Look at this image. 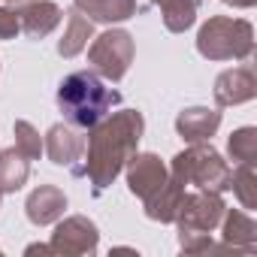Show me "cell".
<instances>
[{"mask_svg": "<svg viewBox=\"0 0 257 257\" xmlns=\"http://www.w3.org/2000/svg\"><path fill=\"white\" fill-rule=\"evenodd\" d=\"M140 137H143V115L134 109L115 112L100 127L94 124V134L88 140V176L97 191H103L118 176V170L134 158Z\"/></svg>", "mask_w": 257, "mask_h": 257, "instance_id": "cell-1", "label": "cell"}, {"mask_svg": "<svg viewBox=\"0 0 257 257\" xmlns=\"http://www.w3.org/2000/svg\"><path fill=\"white\" fill-rule=\"evenodd\" d=\"M118 91L106 88L94 73L82 70V73H73L61 82L58 88V106L61 112L76 124V127H94L100 124V118L118 103Z\"/></svg>", "mask_w": 257, "mask_h": 257, "instance_id": "cell-2", "label": "cell"}, {"mask_svg": "<svg viewBox=\"0 0 257 257\" xmlns=\"http://www.w3.org/2000/svg\"><path fill=\"white\" fill-rule=\"evenodd\" d=\"M197 49L203 58L212 61H227V58H248L254 49V31L242 19H209L200 28Z\"/></svg>", "mask_w": 257, "mask_h": 257, "instance_id": "cell-3", "label": "cell"}, {"mask_svg": "<svg viewBox=\"0 0 257 257\" xmlns=\"http://www.w3.org/2000/svg\"><path fill=\"white\" fill-rule=\"evenodd\" d=\"M173 173L182 185L194 182L203 191H224L230 188V170L221 161V155L209 146H194L188 152H182L173 164Z\"/></svg>", "mask_w": 257, "mask_h": 257, "instance_id": "cell-4", "label": "cell"}, {"mask_svg": "<svg viewBox=\"0 0 257 257\" xmlns=\"http://www.w3.org/2000/svg\"><path fill=\"white\" fill-rule=\"evenodd\" d=\"M88 58H91V64L106 79L118 82L127 73L131 61H134V40H131V34H124V31H109V34L97 37V43L91 46Z\"/></svg>", "mask_w": 257, "mask_h": 257, "instance_id": "cell-5", "label": "cell"}, {"mask_svg": "<svg viewBox=\"0 0 257 257\" xmlns=\"http://www.w3.org/2000/svg\"><path fill=\"white\" fill-rule=\"evenodd\" d=\"M221 212H224L221 197L203 191V194H194V197L182 200L176 218L182 221V233H206V230H212L218 224Z\"/></svg>", "mask_w": 257, "mask_h": 257, "instance_id": "cell-6", "label": "cell"}, {"mask_svg": "<svg viewBox=\"0 0 257 257\" xmlns=\"http://www.w3.org/2000/svg\"><path fill=\"white\" fill-rule=\"evenodd\" d=\"M127 164H131V167H127V182H131V191H134L137 197L149 200L155 191L164 188L167 170H164V164H161L155 155H134Z\"/></svg>", "mask_w": 257, "mask_h": 257, "instance_id": "cell-7", "label": "cell"}, {"mask_svg": "<svg viewBox=\"0 0 257 257\" xmlns=\"http://www.w3.org/2000/svg\"><path fill=\"white\" fill-rule=\"evenodd\" d=\"M257 94V82H254V73L248 67H239V70H227L218 76L215 82V100L221 106H236V103H245Z\"/></svg>", "mask_w": 257, "mask_h": 257, "instance_id": "cell-8", "label": "cell"}, {"mask_svg": "<svg viewBox=\"0 0 257 257\" xmlns=\"http://www.w3.org/2000/svg\"><path fill=\"white\" fill-rule=\"evenodd\" d=\"M221 124V112L215 109H185L179 118H176V127L182 140L188 143H200V140H209Z\"/></svg>", "mask_w": 257, "mask_h": 257, "instance_id": "cell-9", "label": "cell"}, {"mask_svg": "<svg viewBox=\"0 0 257 257\" xmlns=\"http://www.w3.org/2000/svg\"><path fill=\"white\" fill-rule=\"evenodd\" d=\"M19 22L25 28L28 37H46L58 22H61V10L55 4H49V0H31L28 7L19 10Z\"/></svg>", "mask_w": 257, "mask_h": 257, "instance_id": "cell-10", "label": "cell"}, {"mask_svg": "<svg viewBox=\"0 0 257 257\" xmlns=\"http://www.w3.org/2000/svg\"><path fill=\"white\" fill-rule=\"evenodd\" d=\"M46 149H49V158L61 167H73V161H79L85 143L82 137H76L70 127L64 124H55L52 131H49V140H46Z\"/></svg>", "mask_w": 257, "mask_h": 257, "instance_id": "cell-11", "label": "cell"}, {"mask_svg": "<svg viewBox=\"0 0 257 257\" xmlns=\"http://www.w3.org/2000/svg\"><path fill=\"white\" fill-rule=\"evenodd\" d=\"M76 10L97 22H124L137 13V0H76Z\"/></svg>", "mask_w": 257, "mask_h": 257, "instance_id": "cell-12", "label": "cell"}, {"mask_svg": "<svg viewBox=\"0 0 257 257\" xmlns=\"http://www.w3.org/2000/svg\"><path fill=\"white\" fill-rule=\"evenodd\" d=\"M64 206H67V200L58 188H40L28 200V215L34 224H49L64 212Z\"/></svg>", "mask_w": 257, "mask_h": 257, "instance_id": "cell-13", "label": "cell"}, {"mask_svg": "<svg viewBox=\"0 0 257 257\" xmlns=\"http://www.w3.org/2000/svg\"><path fill=\"white\" fill-rule=\"evenodd\" d=\"M91 22L79 13V10H73L70 16H67V34H64V40H61V46H58V52L64 55V58H73V55H79L85 46H88V40H91Z\"/></svg>", "mask_w": 257, "mask_h": 257, "instance_id": "cell-14", "label": "cell"}, {"mask_svg": "<svg viewBox=\"0 0 257 257\" xmlns=\"http://www.w3.org/2000/svg\"><path fill=\"white\" fill-rule=\"evenodd\" d=\"M25 179H28V158L19 149L0 155V191H16L25 185Z\"/></svg>", "mask_w": 257, "mask_h": 257, "instance_id": "cell-15", "label": "cell"}, {"mask_svg": "<svg viewBox=\"0 0 257 257\" xmlns=\"http://www.w3.org/2000/svg\"><path fill=\"white\" fill-rule=\"evenodd\" d=\"M155 4L164 10V22L170 31L182 34L194 25V16H197V0H155Z\"/></svg>", "mask_w": 257, "mask_h": 257, "instance_id": "cell-16", "label": "cell"}, {"mask_svg": "<svg viewBox=\"0 0 257 257\" xmlns=\"http://www.w3.org/2000/svg\"><path fill=\"white\" fill-rule=\"evenodd\" d=\"M230 155L236 164H254L257 158V131L254 127H242L230 137Z\"/></svg>", "mask_w": 257, "mask_h": 257, "instance_id": "cell-17", "label": "cell"}, {"mask_svg": "<svg viewBox=\"0 0 257 257\" xmlns=\"http://www.w3.org/2000/svg\"><path fill=\"white\" fill-rule=\"evenodd\" d=\"M16 149L31 161V158H37L40 155V149H43V143H40V137H37V131L28 124V121H16Z\"/></svg>", "mask_w": 257, "mask_h": 257, "instance_id": "cell-18", "label": "cell"}, {"mask_svg": "<svg viewBox=\"0 0 257 257\" xmlns=\"http://www.w3.org/2000/svg\"><path fill=\"white\" fill-rule=\"evenodd\" d=\"M22 31L19 10H0V40H10Z\"/></svg>", "mask_w": 257, "mask_h": 257, "instance_id": "cell-19", "label": "cell"}, {"mask_svg": "<svg viewBox=\"0 0 257 257\" xmlns=\"http://www.w3.org/2000/svg\"><path fill=\"white\" fill-rule=\"evenodd\" d=\"M224 4H233V7H242V10H248V7H254L257 0H224Z\"/></svg>", "mask_w": 257, "mask_h": 257, "instance_id": "cell-20", "label": "cell"}, {"mask_svg": "<svg viewBox=\"0 0 257 257\" xmlns=\"http://www.w3.org/2000/svg\"><path fill=\"white\" fill-rule=\"evenodd\" d=\"M16 4H25V0H16Z\"/></svg>", "mask_w": 257, "mask_h": 257, "instance_id": "cell-21", "label": "cell"}]
</instances>
